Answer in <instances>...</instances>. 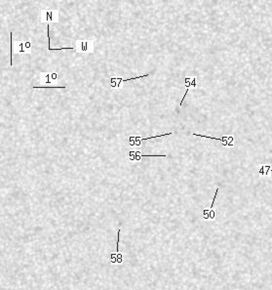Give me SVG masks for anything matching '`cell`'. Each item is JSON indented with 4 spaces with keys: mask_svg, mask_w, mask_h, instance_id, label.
<instances>
[{
    "mask_svg": "<svg viewBox=\"0 0 272 290\" xmlns=\"http://www.w3.org/2000/svg\"><path fill=\"white\" fill-rule=\"evenodd\" d=\"M76 51L79 53H92L94 50L93 40H77L76 41Z\"/></svg>",
    "mask_w": 272,
    "mask_h": 290,
    "instance_id": "obj_1",
    "label": "cell"
},
{
    "mask_svg": "<svg viewBox=\"0 0 272 290\" xmlns=\"http://www.w3.org/2000/svg\"><path fill=\"white\" fill-rule=\"evenodd\" d=\"M149 76V73H146V74H143V75H139L137 76V77H133V78H128V79H124V78H119V77H111V88L120 92L121 91V83L122 82H127V81H135L137 79H139V78H142V77H147Z\"/></svg>",
    "mask_w": 272,
    "mask_h": 290,
    "instance_id": "obj_2",
    "label": "cell"
},
{
    "mask_svg": "<svg viewBox=\"0 0 272 290\" xmlns=\"http://www.w3.org/2000/svg\"><path fill=\"white\" fill-rule=\"evenodd\" d=\"M41 22L58 23L59 22V11L58 10H43L41 12Z\"/></svg>",
    "mask_w": 272,
    "mask_h": 290,
    "instance_id": "obj_3",
    "label": "cell"
},
{
    "mask_svg": "<svg viewBox=\"0 0 272 290\" xmlns=\"http://www.w3.org/2000/svg\"><path fill=\"white\" fill-rule=\"evenodd\" d=\"M126 156L131 161H139L141 157H166V154H143L140 151H129Z\"/></svg>",
    "mask_w": 272,
    "mask_h": 290,
    "instance_id": "obj_4",
    "label": "cell"
},
{
    "mask_svg": "<svg viewBox=\"0 0 272 290\" xmlns=\"http://www.w3.org/2000/svg\"><path fill=\"white\" fill-rule=\"evenodd\" d=\"M16 52L17 53H27L30 54V43L25 41H17L16 42Z\"/></svg>",
    "mask_w": 272,
    "mask_h": 290,
    "instance_id": "obj_5",
    "label": "cell"
},
{
    "mask_svg": "<svg viewBox=\"0 0 272 290\" xmlns=\"http://www.w3.org/2000/svg\"><path fill=\"white\" fill-rule=\"evenodd\" d=\"M172 133H168V134H161V135H156V136H152V137H148V138H141V137H130V141H135L136 145H139L140 141H146V140L150 139H155V138H159V137H164V136H169L171 135Z\"/></svg>",
    "mask_w": 272,
    "mask_h": 290,
    "instance_id": "obj_6",
    "label": "cell"
},
{
    "mask_svg": "<svg viewBox=\"0 0 272 290\" xmlns=\"http://www.w3.org/2000/svg\"><path fill=\"white\" fill-rule=\"evenodd\" d=\"M39 75H40V82H41V84L42 85H51L52 86V84H53V82H52V80H51V73L50 72H40L39 73Z\"/></svg>",
    "mask_w": 272,
    "mask_h": 290,
    "instance_id": "obj_7",
    "label": "cell"
},
{
    "mask_svg": "<svg viewBox=\"0 0 272 290\" xmlns=\"http://www.w3.org/2000/svg\"><path fill=\"white\" fill-rule=\"evenodd\" d=\"M194 136H198V137H202V138H208V139H214V140H217V141H221V142H223V145L226 146L227 143H225V141L228 139L227 137H223V138H215V137H210V136H205V135H201V134H192Z\"/></svg>",
    "mask_w": 272,
    "mask_h": 290,
    "instance_id": "obj_8",
    "label": "cell"
},
{
    "mask_svg": "<svg viewBox=\"0 0 272 290\" xmlns=\"http://www.w3.org/2000/svg\"><path fill=\"white\" fill-rule=\"evenodd\" d=\"M13 32H10V67H13Z\"/></svg>",
    "mask_w": 272,
    "mask_h": 290,
    "instance_id": "obj_9",
    "label": "cell"
},
{
    "mask_svg": "<svg viewBox=\"0 0 272 290\" xmlns=\"http://www.w3.org/2000/svg\"><path fill=\"white\" fill-rule=\"evenodd\" d=\"M32 89H41V88H57V89H66V87H63V86H57V85H55V86H44V85H41V86H39V87H35V86H32L31 87Z\"/></svg>",
    "mask_w": 272,
    "mask_h": 290,
    "instance_id": "obj_10",
    "label": "cell"
},
{
    "mask_svg": "<svg viewBox=\"0 0 272 290\" xmlns=\"http://www.w3.org/2000/svg\"><path fill=\"white\" fill-rule=\"evenodd\" d=\"M268 170H270V165H267V166L264 165L260 169V173H261V175H265L266 173L268 172Z\"/></svg>",
    "mask_w": 272,
    "mask_h": 290,
    "instance_id": "obj_11",
    "label": "cell"
},
{
    "mask_svg": "<svg viewBox=\"0 0 272 290\" xmlns=\"http://www.w3.org/2000/svg\"><path fill=\"white\" fill-rule=\"evenodd\" d=\"M48 50L49 51H62V50H74V48H51L50 44H49V47H48Z\"/></svg>",
    "mask_w": 272,
    "mask_h": 290,
    "instance_id": "obj_12",
    "label": "cell"
},
{
    "mask_svg": "<svg viewBox=\"0 0 272 290\" xmlns=\"http://www.w3.org/2000/svg\"><path fill=\"white\" fill-rule=\"evenodd\" d=\"M188 92H189V89L187 88L186 89V91H185V94L184 95V97H183V99H182V101H180V107H183V106H184V99H185V97H186V95H187Z\"/></svg>",
    "mask_w": 272,
    "mask_h": 290,
    "instance_id": "obj_13",
    "label": "cell"
},
{
    "mask_svg": "<svg viewBox=\"0 0 272 290\" xmlns=\"http://www.w3.org/2000/svg\"><path fill=\"white\" fill-rule=\"evenodd\" d=\"M271 172H272V170H271Z\"/></svg>",
    "mask_w": 272,
    "mask_h": 290,
    "instance_id": "obj_14",
    "label": "cell"
}]
</instances>
